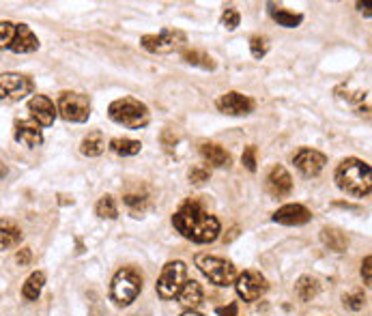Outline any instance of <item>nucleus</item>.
<instances>
[{
  "label": "nucleus",
  "mask_w": 372,
  "mask_h": 316,
  "mask_svg": "<svg viewBox=\"0 0 372 316\" xmlns=\"http://www.w3.org/2000/svg\"><path fill=\"white\" fill-rule=\"evenodd\" d=\"M181 316H202V314H198V312H194V310H187V312L181 314Z\"/></svg>",
  "instance_id": "41"
},
{
  "label": "nucleus",
  "mask_w": 372,
  "mask_h": 316,
  "mask_svg": "<svg viewBox=\"0 0 372 316\" xmlns=\"http://www.w3.org/2000/svg\"><path fill=\"white\" fill-rule=\"evenodd\" d=\"M175 228L190 241L196 243H211L220 237V222L198 204V202H185L173 216Z\"/></svg>",
  "instance_id": "1"
},
{
  "label": "nucleus",
  "mask_w": 372,
  "mask_h": 316,
  "mask_svg": "<svg viewBox=\"0 0 372 316\" xmlns=\"http://www.w3.org/2000/svg\"><path fill=\"white\" fill-rule=\"evenodd\" d=\"M239 11H235V9H226L224 13H222V24H224V28L226 30H235L237 26H239Z\"/></svg>",
  "instance_id": "32"
},
{
  "label": "nucleus",
  "mask_w": 372,
  "mask_h": 316,
  "mask_svg": "<svg viewBox=\"0 0 372 316\" xmlns=\"http://www.w3.org/2000/svg\"><path fill=\"white\" fill-rule=\"evenodd\" d=\"M103 148H105V140H103V136H101L99 131L88 134V136L82 140V146H80V151H82L84 155H88V157H97V155H101Z\"/></svg>",
  "instance_id": "21"
},
{
  "label": "nucleus",
  "mask_w": 372,
  "mask_h": 316,
  "mask_svg": "<svg viewBox=\"0 0 372 316\" xmlns=\"http://www.w3.org/2000/svg\"><path fill=\"white\" fill-rule=\"evenodd\" d=\"M33 93V80L22 74H0V99L18 101Z\"/></svg>",
  "instance_id": "9"
},
{
  "label": "nucleus",
  "mask_w": 372,
  "mask_h": 316,
  "mask_svg": "<svg viewBox=\"0 0 372 316\" xmlns=\"http://www.w3.org/2000/svg\"><path fill=\"white\" fill-rule=\"evenodd\" d=\"M140 142L138 140H129V138H115V140H110V148L115 151V153H119V155H123V157H129V155H136V153H140Z\"/></svg>",
  "instance_id": "27"
},
{
  "label": "nucleus",
  "mask_w": 372,
  "mask_h": 316,
  "mask_svg": "<svg viewBox=\"0 0 372 316\" xmlns=\"http://www.w3.org/2000/svg\"><path fill=\"white\" fill-rule=\"evenodd\" d=\"M250 49H252L254 59H262L265 54H267V49H269V39L267 37H252Z\"/></svg>",
  "instance_id": "30"
},
{
  "label": "nucleus",
  "mask_w": 372,
  "mask_h": 316,
  "mask_svg": "<svg viewBox=\"0 0 372 316\" xmlns=\"http://www.w3.org/2000/svg\"><path fill=\"white\" fill-rule=\"evenodd\" d=\"M274 222L284 226H301L310 222V211L303 204H284L274 213Z\"/></svg>",
  "instance_id": "15"
},
{
  "label": "nucleus",
  "mask_w": 372,
  "mask_h": 316,
  "mask_svg": "<svg viewBox=\"0 0 372 316\" xmlns=\"http://www.w3.org/2000/svg\"><path fill=\"white\" fill-rule=\"evenodd\" d=\"M140 43L144 49L153 52V54H170V52H175L187 43V37L181 30L168 28V30H162L159 35H144L140 39Z\"/></svg>",
  "instance_id": "8"
},
{
  "label": "nucleus",
  "mask_w": 372,
  "mask_h": 316,
  "mask_svg": "<svg viewBox=\"0 0 372 316\" xmlns=\"http://www.w3.org/2000/svg\"><path fill=\"white\" fill-rule=\"evenodd\" d=\"M183 61L190 65L202 67V69H216V61L211 59L207 52H200V49H187L183 54Z\"/></svg>",
  "instance_id": "25"
},
{
  "label": "nucleus",
  "mask_w": 372,
  "mask_h": 316,
  "mask_svg": "<svg viewBox=\"0 0 372 316\" xmlns=\"http://www.w3.org/2000/svg\"><path fill=\"white\" fill-rule=\"evenodd\" d=\"M370 262H372V258L370 256H366L364 258V265H361V276H364V282L370 286V282H372V278H370Z\"/></svg>",
  "instance_id": "36"
},
{
  "label": "nucleus",
  "mask_w": 372,
  "mask_h": 316,
  "mask_svg": "<svg viewBox=\"0 0 372 316\" xmlns=\"http://www.w3.org/2000/svg\"><path fill=\"white\" fill-rule=\"evenodd\" d=\"M125 204L134 211V213H142L149 204V198L144 194H127L125 196Z\"/></svg>",
  "instance_id": "31"
},
{
  "label": "nucleus",
  "mask_w": 372,
  "mask_h": 316,
  "mask_svg": "<svg viewBox=\"0 0 372 316\" xmlns=\"http://www.w3.org/2000/svg\"><path fill=\"white\" fill-rule=\"evenodd\" d=\"M295 293H297V297H299L301 301H312V299L318 295V282H316L314 278H310V276H303V278L297 280Z\"/></svg>",
  "instance_id": "23"
},
{
  "label": "nucleus",
  "mask_w": 372,
  "mask_h": 316,
  "mask_svg": "<svg viewBox=\"0 0 372 316\" xmlns=\"http://www.w3.org/2000/svg\"><path fill=\"white\" fill-rule=\"evenodd\" d=\"M209 168H204V166H196V168H192L190 170V181L194 183V185H202L204 181H209Z\"/></svg>",
  "instance_id": "33"
},
{
  "label": "nucleus",
  "mask_w": 372,
  "mask_h": 316,
  "mask_svg": "<svg viewBox=\"0 0 372 316\" xmlns=\"http://www.w3.org/2000/svg\"><path fill=\"white\" fill-rule=\"evenodd\" d=\"M327 164V157L314 148H303L295 155V166L303 177H316Z\"/></svg>",
  "instance_id": "12"
},
{
  "label": "nucleus",
  "mask_w": 372,
  "mask_h": 316,
  "mask_svg": "<svg viewBox=\"0 0 372 316\" xmlns=\"http://www.w3.org/2000/svg\"><path fill=\"white\" fill-rule=\"evenodd\" d=\"M7 172H9V170H7V166H5L3 162H0V179H5V177H7Z\"/></svg>",
  "instance_id": "40"
},
{
  "label": "nucleus",
  "mask_w": 372,
  "mask_h": 316,
  "mask_svg": "<svg viewBox=\"0 0 372 316\" xmlns=\"http://www.w3.org/2000/svg\"><path fill=\"white\" fill-rule=\"evenodd\" d=\"M20 241H22L20 226L11 220H0V250H11L20 245Z\"/></svg>",
  "instance_id": "19"
},
{
  "label": "nucleus",
  "mask_w": 372,
  "mask_h": 316,
  "mask_svg": "<svg viewBox=\"0 0 372 316\" xmlns=\"http://www.w3.org/2000/svg\"><path fill=\"white\" fill-rule=\"evenodd\" d=\"M265 185H267V192L276 198L289 196L293 189V179L289 175V170L284 166H274L267 172V179H265Z\"/></svg>",
  "instance_id": "14"
},
{
  "label": "nucleus",
  "mask_w": 372,
  "mask_h": 316,
  "mask_svg": "<svg viewBox=\"0 0 372 316\" xmlns=\"http://www.w3.org/2000/svg\"><path fill=\"white\" fill-rule=\"evenodd\" d=\"M269 13H272V18H274L280 26H284V28H295V26H299L301 20H303L299 13H291V11H286V9H278V7H272Z\"/></svg>",
  "instance_id": "26"
},
{
  "label": "nucleus",
  "mask_w": 372,
  "mask_h": 316,
  "mask_svg": "<svg viewBox=\"0 0 372 316\" xmlns=\"http://www.w3.org/2000/svg\"><path fill=\"white\" fill-rule=\"evenodd\" d=\"M16 28L18 24L13 22H0V47H11L13 43V37H16Z\"/></svg>",
  "instance_id": "29"
},
{
  "label": "nucleus",
  "mask_w": 372,
  "mask_h": 316,
  "mask_svg": "<svg viewBox=\"0 0 372 316\" xmlns=\"http://www.w3.org/2000/svg\"><path fill=\"white\" fill-rule=\"evenodd\" d=\"M142 291V276L136 269H121L112 280V299L119 305H129Z\"/></svg>",
  "instance_id": "5"
},
{
  "label": "nucleus",
  "mask_w": 372,
  "mask_h": 316,
  "mask_svg": "<svg viewBox=\"0 0 372 316\" xmlns=\"http://www.w3.org/2000/svg\"><path fill=\"white\" fill-rule=\"evenodd\" d=\"M364 293H351V295H344V305L351 308V310H361L364 308Z\"/></svg>",
  "instance_id": "35"
},
{
  "label": "nucleus",
  "mask_w": 372,
  "mask_h": 316,
  "mask_svg": "<svg viewBox=\"0 0 372 316\" xmlns=\"http://www.w3.org/2000/svg\"><path fill=\"white\" fill-rule=\"evenodd\" d=\"M28 110L33 115V121L39 125V127H50L54 123V117H57V108L54 103H52L45 95H35L30 101H28Z\"/></svg>",
  "instance_id": "13"
},
{
  "label": "nucleus",
  "mask_w": 372,
  "mask_h": 316,
  "mask_svg": "<svg viewBox=\"0 0 372 316\" xmlns=\"http://www.w3.org/2000/svg\"><path fill=\"white\" fill-rule=\"evenodd\" d=\"M16 140L26 144L28 148H35L43 142L41 127L35 121H20L16 123Z\"/></svg>",
  "instance_id": "17"
},
{
  "label": "nucleus",
  "mask_w": 372,
  "mask_h": 316,
  "mask_svg": "<svg viewBox=\"0 0 372 316\" xmlns=\"http://www.w3.org/2000/svg\"><path fill=\"white\" fill-rule=\"evenodd\" d=\"M336 183L344 194L364 198L370 194V187H372L370 166L361 160H355V157H349L336 170Z\"/></svg>",
  "instance_id": "2"
},
{
  "label": "nucleus",
  "mask_w": 372,
  "mask_h": 316,
  "mask_svg": "<svg viewBox=\"0 0 372 316\" xmlns=\"http://www.w3.org/2000/svg\"><path fill=\"white\" fill-rule=\"evenodd\" d=\"M357 7H359L361 11H366V16H370V3H357Z\"/></svg>",
  "instance_id": "39"
},
{
  "label": "nucleus",
  "mask_w": 372,
  "mask_h": 316,
  "mask_svg": "<svg viewBox=\"0 0 372 316\" xmlns=\"http://www.w3.org/2000/svg\"><path fill=\"white\" fill-rule=\"evenodd\" d=\"M235 286H237V293L243 301H256L258 297L267 293V280H265L258 271H245V274L237 276Z\"/></svg>",
  "instance_id": "10"
},
{
  "label": "nucleus",
  "mask_w": 372,
  "mask_h": 316,
  "mask_svg": "<svg viewBox=\"0 0 372 316\" xmlns=\"http://www.w3.org/2000/svg\"><path fill=\"white\" fill-rule=\"evenodd\" d=\"M241 162H243V166H245L250 172L256 170V146H248V148H245V153H243V157H241Z\"/></svg>",
  "instance_id": "34"
},
{
  "label": "nucleus",
  "mask_w": 372,
  "mask_h": 316,
  "mask_svg": "<svg viewBox=\"0 0 372 316\" xmlns=\"http://www.w3.org/2000/svg\"><path fill=\"white\" fill-rule=\"evenodd\" d=\"M185 276H187V267L181 260H173L164 267L162 276L157 280V295L162 299H173L179 295V291L185 284Z\"/></svg>",
  "instance_id": "6"
},
{
  "label": "nucleus",
  "mask_w": 372,
  "mask_h": 316,
  "mask_svg": "<svg viewBox=\"0 0 372 316\" xmlns=\"http://www.w3.org/2000/svg\"><path fill=\"white\" fill-rule=\"evenodd\" d=\"M108 115L117 125H123L129 129H142L151 119L146 105L134 97H123V99L112 101L108 108Z\"/></svg>",
  "instance_id": "3"
},
{
  "label": "nucleus",
  "mask_w": 372,
  "mask_h": 316,
  "mask_svg": "<svg viewBox=\"0 0 372 316\" xmlns=\"http://www.w3.org/2000/svg\"><path fill=\"white\" fill-rule=\"evenodd\" d=\"M97 216L103 218V220H117L119 218V209H117V202H115L112 196H103L97 202Z\"/></svg>",
  "instance_id": "28"
},
{
  "label": "nucleus",
  "mask_w": 372,
  "mask_h": 316,
  "mask_svg": "<svg viewBox=\"0 0 372 316\" xmlns=\"http://www.w3.org/2000/svg\"><path fill=\"white\" fill-rule=\"evenodd\" d=\"M37 47H39V41H37L35 33L26 24H18L16 37H13V43L9 49L16 52V54H28V52H35Z\"/></svg>",
  "instance_id": "16"
},
{
  "label": "nucleus",
  "mask_w": 372,
  "mask_h": 316,
  "mask_svg": "<svg viewBox=\"0 0 372 316\" xmlns=\"http://www.w3.org/2000/svg\"><path fill=\"white\" fill-rule=\"evenodd\" d=\"M177 297H179V301L183 303V308L194 310V308H198L200 301H202V286H200L198 282L190 280V282L183 284V288L179 291Z\"/></svg>",
  "instance_id": "20"
},
{
  "label": "nucleus",
  "mask_w": 372,
  "mask_h": 316,
  "mask_svg": "<svg viewBox=\"0 0 372 316\" xmlns=\"http://www.w3.org/2000/svg\"><path fill=\"white\" fill-rule=\"evenodd\" d=\"M200 153L204 157V162L211 164V166H228L231 164V155L226 153V148H222L220 144H214V142H202L200 144Z\"/></svg>",
  "instance_id": "18"
},
{
  "label": "nucleus",
  "mask_w": 372,
  "mask_h": 316,
  "mask_svg": "<svg viewBox=\"0 0 372 316\" xmlns=\"http://www.w3.org/2000/svg\"><path fill=\"white\" fill-rule=\"evenodd\" d=\"M43 284H45V276L41 271H35L30 274V278L26 280L24 288H22V295L28 299V301H37V297L41 295L43 291Z\"/></svg>",
  "instance_id": "22"
},
{
  "label": "nucleus",
  "mask_w": 372,
  "mask_h": 316,
  "mask_svg": "<svg viewBox=\"0 0 372 316\" xmlns=\"http://www.w3.org/2000/svg\"><path fill=\"white\" fill-rule=\"evenodd\" d=\"M57 110L61 112V117L65 121L71 123H86L91 117V101L86 95L82 93H63L59 97V105Z\"/></svg>",
  "instance_id": "7"
},
{
  "label": "nucleus",
  "mask_w": 372,
  "mask_h": 316,
  "mask_svg": "<svg viewBox=\"0 0 372 316\" xmlns=\"http://www.w3.org/2000/svg\"><path fill=\"white\" fill-rule=\"evenodd\" d=\"M196 267L218 286H231L237 280V269L231 260L209 256V254H198L196 256Z\"/></svg>",
  "instance_id": "4"
},
{
  "label": "nucleus",
  "mask_w": 372,
  "mask_h": 316,
  "mask_svg": "<svg viewBox=\"0 0 372 316\" xmlns=\"http://www.w3.org/2000/svg\"><path fill=\"white\" fill-rule=\"evenodd\" d=\"M321 239H323V243L330 245V250H334V252H344L347 245H349L347 237H344L340 230H336V228H323Z\"/></svg>",
  "instance_id": "24"
},
{
  "label": "nucleus",
  "mask_w": 372,
  "mask_h": 316,
  "mask_svg": "<svg viewBox=\"0 0 372 316\" xmlns=\"http://www.w3.org/2000/svg\"><path fill=\"white\" fill-rule=\"evenodd\" d=\"M218 108H220V112H224L228 117H245L254 110V101L241 93L231 90L218 99Z\"/></svg>",
  "instance_id": "11"
},
{
  "label": "nucleus",
  "mask_w": 372,
  "mask_h": 316,
  "mask_svg": "<svg viewBox=\"0 0 372 316\" xmlns=\"http://www.w3.org/2000/svg\"><path fill=\"white\" fill-rule=\"evenodd\" d=\"M218 316H237V305L231 303L226 308H218Z\"/></svg>",
  "instance_id": "38"
},
{
  "label": "nucleus",
  "mask_w": 372,
  "mask_h": 316,
  "mask_svg": "<svg viewBox=\"0 0 372 316\" xmlns=\"http://www.w3.org/2000/svg\"><path fill=\"white\" fill-rule=\"evenodd\" d=\"M16 260H18V265H20V267L28 265V262H30V250H28V247L20 250V252H18V256H16Z\"/></svg>",
  "instance_id": "37"
}]
</instances>
